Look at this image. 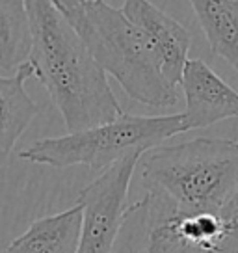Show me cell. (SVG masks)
<instances>
[{
    "instance_id": "cell-4",
    "label": "cell",
    "mask_w": 238,
    "mask_h": 253,
    "mask_svg": "<svg viewBox=\"0 0 238 253\" xmlns=\"http://www.w3.org/2000/svg\"><path fill=\"white\" fill-rule=\"evenodd\" d=\"M184 114L132 116L123 114L114 121L69 132L60 138H43L19 153L30 164L64 169L87 166L104 169L132 153H147L167 138L188 132Z\"/></svg>"
},
{
    "instance_id": "cell-5",
    "label": "cell",
    "mask_w": 238,
    "mask_h": 253,
    "mask_svg": "<svg viewBox=\"0 0 238 253\" xmlns=\"http://www.w3.org/2000/svg\"><path fill=\"white\" fill-rule=\"evenodd\" d=\"M143 153H132L106 168L103 175L79 192L84 211L82 233L77 253H114L125 218V201L130 181Z\"/></svg>"
},
{
    "instance_id": "cell-11",
    "label": "cell",
    "mask_w": 238,
    "mask_h": 253,
    "mask_svg": "<svg viewBox=\"0 0 238 253\" xmlns=\"http://www.w3.org/2000/svg\"><path fill=\"white\" fill-rule=\"evenodd\" d=\"M212 54L238 73V0H190Z\"/></svg>"
},
{
    "instance_id": "cell-7",
    "label": "cell",
    "mask_w": 238,
    "mask_h": 253,
    "mask_svg": "<svg viewBox=\"0 0 238 253\" xmlns=\"http://www.w3.org/2000/svg\"><path fill=\"white\" fill-rule=\"evenodd\" d=\"M181 87L186 101L183 114L190 130L238 118V91L203 60L194 58L186 62Z\"/></svg>"
},
{
    "instance_id": "cell-14",
    "label": "cell",
    "mask_w": 238,
    "mask_h": 253,
    "mask_svg": "<svg viewBox=\"0 0 238 253\" xmlns=\"http://www.w3.org/2000/svg\"><path fill=\"white\" fill-rule=\"evenodd\" d=\"M220 216L225 221L227 229H238V188L235 190V194L231 196L229 201L223 205Z\"/></svg>"
},
{
    "instance_id": "cell-13",
    "label": "cell",
    "mask_w": 238,
    "mask_h": 253,
    "mask_svg": "<svg viewBox=\"0 0 238 253\" xmlns=\"http://www.w3.org/2000/svg\"><path fill=\"white\" fill-rule=\"evenodd\" d=\"M175 229L179 237L198 253L210 250L227 233V225L216 212H177Z\"/></svg>"
},
{
    "instance_id": "cell-15",
    "label": "cell",
    "mask_w": 238,
    "mask_h": 253,
    "mask_svg": "<svg viewBox=\"0 0 238 253\" xmlns=\"http://www.w3.org/2000/svg\"><path fill=\"white\" fill-rule=\"evenodd\" d=\"M201 253H238V229H229L218 244Z\"/></svg>"
},
{
    "instance_id": "cell-8",
    "label": "cell",
    "mask_w": 238,
    "mask_h": 253,
    "mask_svg": "<svg viewBox=\"0 0 238 253\" xmlns=\"http://www.w3.org/2000/svg\"><path fill=\"white\" fill-rule=\"evenodd\" d=\"M121 9L149 38L162 60L164 75L173 86H179L184 65L188 62V50L192 45L190 32L159 6H155L151 0H123Z\"/></svg>"
},
{
    "instance_id": "cell-16",
    "label": "cell",
    "mask_w": 238,
    "mask_h": 253,
    "mask_svg": "<svg viewBox=\"0 0 238 253\" xmlns=\"http://www.w3.org/2000/svg\"><path fill=\"white\" fill-rule=\"evenodd\" d=\"M58 8L65 11V9H73V8H79L82 4H87V2H93V0H52Z\"/></svg>"
},
{
    "instance_id": "cell-1",
    "label": "cell",
    "mask_w": 238,
    "mask_h": 253,
    "mask_svg": "<svg viewBox=\"0 0 238 253\" xmlns=\"http://www.w3.org/2000/svg\"><path fill=\"white\" fill-rule=\"evenodd\" d=\"M36 79L48 91L69 132L118 119L125 112L106 71L52 0H26Z\"/></svg>"
},
{
    "instance_id": "cell-9",
    "label": "cell",
    "mask_w": 238,
    "mask_h": 253,
    "mask_svg": "<svg viewBox=\"0 0 238 253\" xmlns=\"http://www.w3.org/2000/svg\"><path fill=\"white\" fill-rule=\"evenodd\" d=\"M28 79H36V67L30 60L9 77L0 75V168H4L19 138L40 114L38 103L24 89Z\"/></svg>"
},
{
    "instance_id": "cell-6",
    "label": "cell",
    "mask_w": 238,
    "mask_h": 253,
    "mask_svg": "<svg viewBox=\"0 0 238 253\" xmlns=\"http://www.w3.org/2000/svg\"><path fill=\"white\" fill-rule=\"evenodd\" d=\"M177 212L166 194L147 190L125 211L114 253H198L175 229Z\"/></svg>"
},
{
    "instance_id": "cell-10",
    "label": "cell",
    "mask_w": 238,
    "mask_h": 253,
    "mask_svg": "<svg viewBox=\"0 0 238 253\" xmlns=\"http://www.w3.org/2000/svg\"><path fill=\"white\" fill-rule=\"evenodd\" d=\"M84 211L79 201L64 212L43 216L30 223L4 253H77Z\"/></svg>"
},
{
    "instance_id": "cell-12",
    "label": "cell",
    "mask_w": 238,
    "mask_h": 253,
    "mask_svg": "<svg viewBox=\"0 0 238 253\" xmlns=\"http://www.w3.org/2000/svg\"><path fill=\"white\" fill-rule=\"evenodd\" d=\"M32 24L26 0H0V73H17L30 60Z\"/></svg>"
},
{
    "instance_id": "cell-3",
    "label": "cell",
    "mask_w": 238,
    "mask_h": 253,
    "mask_svg": "<svg viewBox=\"0 0 238 253\" xmlns=\"http://www.w3.org/2000/svg\"><path fill=\"white\" fill-rule=\"evenodd\" d=\"M145 190L166 194L181 212H216L238 188V142L194 138L155 147L143 160Z\"/></svg>"
},
{
    "instance_id": "cell-2",
    "label": "cell",
    "mask_w": 238,
    "mask_h": 253,
    "mask_svg": "<svg viewBox=\"0 0 238 253\" xmlns=\"http://www.w3.org/2000/svg\"><path fill=\"white\" fill-rule=\"evenodd\" d=\"M62 13L80 34L97 63L118 80L130 99L153 108L177 104V86L164 75L157 48L123 9L104 0H93Z\"/></svg>"
}]
</instances>
